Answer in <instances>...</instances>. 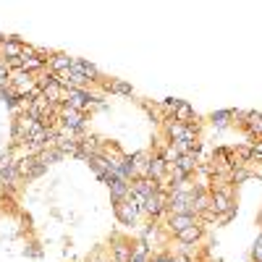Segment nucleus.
I'll use <instances>...</instances> for the list:
<instances>
[{
  "mask_svg": "<svg viewBox=\"0 0 262 262\" xmlns=\"http://www.w3.org/2000/svg\"><path fill=\"white\" fill-rule=\"evenodd\" d=\"M249 128H252V131H257V134H262V116L249 113Z\"/></svg>",
  "mask_w": 262,
  "mask_h": 262,
  "instance_id": "11",
  "label": "nucleus"
},
{
  "mask_svg": "<svg viewBox=\"0 0 262 262\" xmlns=\"http://www.w3.org/2000/svg\"><path fill=\"white\" fill-rule=\"evenodd\" d=\"M155 191H160V189H158V181H152L149 176H142V179H137V181H131V196H134V200H139V202H144L147 196H152Z\"/></svg>",
  "mask_w": 262,
  "mask_h": 262,
  "instance_id": "1",
  "label": "nucleus"
},
{
  "mask_svg": "<svg viewBox=\"0 0 262 262\" xmlns=\"http://www.w3.org/2000/svg\"><path fill=\"white\" fill-rule=\"evenodd\" d=\"M50 63H53V69H55L58 74H63V71H69V69H71V63H74V60H71L69 55H55Z\"/></svg>",
  "mask_w": 262,
  "mask_h": 262,
  "instance_id": "9",
  "label": "nucleus"
},
{
  "mask_svg": "<svg viewBox=\"0 0 262 262\" xmlns=\"http://www.w3.org/2000/svg\"><path fill=\"white\" fill-rule=\"evenodd\" d=\"M210 207H212L215 212H231V210H233V207H231V194H228V191H212Z\"/></svg>",
  "mask_w": 262,
  "mask_h": 262,
  "instance_id": "5",
  "label": "nucleus"
},
{
  "mask_svg": "<svg viewBox=\"0 0 262 262\" xmlns=\"http://www.w3.org/2000/svg\"><path fill=\"white\" fill-rule=\"evenodd\" d=\"M200 236H202V228L200 226H189L186 231L179 233V242L181 244H194V242H200Z\"/></svg>",
  "mask_w": 262,
  "mask_h": 262,
  "instance_id": "7",
  "label": "nucleus"
},
{
  "mask_svg": "<svg viewBox=\"0 0 262 262\" xmlns=\"http://www.w3.org/2000/svg\"><path fill=\"white\" fill-rule=\"evenodd\" d=\"M116 212H118V217H121L123 223H134L137 217H139V212H142V202L134 200V196H128V200H123V202L116 205Z\"/></svg>",
  "mask_w": 262,
  "mask_h": 262,
  "instance_id": "2",
  "label": "nucleus"
},
{
  "mask_svg": "<svg viewBox=\"0 0 262 262\" xmlns=\"http://www.w3.org/2000/svg\"><path fill=\"white\" fill-rule=\"evenodd\" d=\"M252 155H254V158H259V160H262V144H259V147H254V152H252Z\"/></svg>",
  "mask_w": 262,
  "mask_h": 262,
  "instance_id": "14",
  "label": "nucleus"
},
{
  "mask_svg": "<svg viewBox=\"0 0 262 262\" xmlns=\"http://www.w3.org/2000/svg\"><path fill=\"white\" fill-rule=\"evenodd\" d=\"M131 254H134V247H128L126 242H116V247H113V262H128L131 259Z\"/></svg>",
  "mask_w": 262,
  "mask_h": 262,
  "instance_id": "6",
  "label": "nucleus"
},
{
  "mask_svg": "<svg viewBox=\"0 0 262 262\" xmlns=\"http://www.w3.org/2000/svg\"><path fill=\"white\" fill-rule=\"evenodd\" d=\"M63 123L69 128H76L81 123V111H74V107H66L63 111Z\"/></svg>",
  "mask_w": 262,
  "mask_h": 262,
  "instance_id": "8",
  "label": "nucleus"
},
{
  "mask_svg": "<svg viewBox=\"0 0 262 262\" xmlns=\"http://www.w3.org/2000/svg\"><path fill=\"white\" fill-rule=\"evenodd\" d=\"M189 226H196V215H189V212L173 215V212H170V217H168V228L176 233V236H179L181 231H186Z\"/></svg>",
  "mask_w": 262,
  "mask_h": 262,
  "instance_id": "4",
  "label": "nucleus"
},
{
  "mask_svg": "<svg viewBox=\"0 0 262 262\" xmlns=\"http://www.w3.org/2000/svg\"><path fill=\"white\" fill-rule=\"evenodd\" d=\"M231 113H217V116H212V121L217 123V126H226V118H228Z\"/></svg>",
  "mask_w": 262,
  "mask_h": 262,
  "instance_id": "12",
  "label": "nucleus"
},
{
  "mask_svg": "<svg viewBox=\"0 0 262 262\" xmlns=\"http://www.w3.org/2000/svg\"><path fill=\"white\" fill-rule=\"evenodd\" d=\"M173 121H179V123L186 126V123L191 121V107H189V105H179V107H176V116H173Z\"/></svg>",
  "mask_w": 262,
  "mask_h": 262,
  "instance_id": "10",
  "label": "nucleus"
},
{
  "mask_svg": "<svg viewBox=\"0 0 262 262\" xmlns=\"http://www.w3.org/2000/svg\"><path fill=\"white\" fill-rule=\"evenodd\" d=\"M165 207H168V196H165L163 191H155L152 196H147V200L142 202V210H144L147 215H152V217H158Z\"/></svg>",
  "mask_w": 262,
  "mask_h": 262,
  "instance_id": "3",
  "label": "nucleus"
},
{
  "mask_svg": "<svg viewBox=\"0 0 262 262\" xmlns=\"http://www.w3.org/2000/svg\"><path fill=\"white\" fill-rule=\"evenodd\" d=\"M244 179H249V170H238V173H233V181H244Z\"/></svg>",
  "mask_w": 262,
  "mask_h": 262,
  "instance_id": "13",
  "label": "nucleus"
}]
</instances>
